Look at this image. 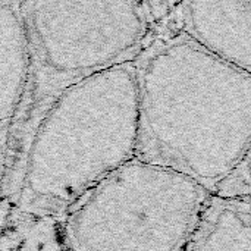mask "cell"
<instances>
[{
    "label": "cell",
    "instance_id": "1",
    "mask_svg": "<svg viewBox=\"0 0 251 251\" xmlns=\"http://www.w3.org/2000/svg\"><path fill=\"white\" fill-rule=\"evenodd\" d=\"M134 63L135 160L187 176L215 196L251 147V74L182 31L156 41Z\"/></svg>",
    "mask_w": 251,
    "mask_h": 251
},
{
    "label": "cell",
    "instance_id": "4",
    "mask_svg": "<svg viewBox=\"0 0 251 251\" xmlns=\"http://www.w3.org/2000/svg\"><path fill=\"white\" fill-rule=\"evenodd\" d=\"M32 62L69 84L141 53L140 0H24Z\"/></svg>",
    "mask_w": 251,
    "mask_h": 251
},
{
    "label": "cell",
    "instance_id": "6",
    "mask_svg": "<svg viewBox=\"0 0 251 251\" xmlns=\"http://www.w3.org/2000/svg\"><path fill=\"white\" fill-rule=\"evenodd\" d=\"M32 63L21 4L15 0H0V124L15 116Z\"/></svg>",
    "mask_w": 251,
    "mask_h": 251
},
{
    "label": "cell",
    "instance_id": "3",
    "mask_svg": "<svg viewBox=\"0 0 251 251\" xmlns=\"http://www.w3.org/2000/svg\"><path fill=\"white\" fill-rule=\"evenodd\" d=\"M209 197L187 176L132 160L78 200L74 251H179Z\"/></svg>",
    "mask_w": 251,
    "mask_h": 251
},
{
    "label": "cell",
    "instance_id": "8",
    "mask_svg": "<svg viewBox=\"0 0 251 251\" xmlns=\"http://www.w3.org/2000/svg\"><path fill=\"white\" fill-rule=\"evenodd\" d=\"M234 172L235 174H241L244 179L243 181H235V182H231V181L222 182L218 187L215 196L226 197V199H235L237 193H240V196L251 193V147L250 150L247 151L244 160L241 162V165Z\"/></svg>",
    "mask_w": 251,
    "mask_h": 251
},
{
    "label": "cell",
    "instance_id": "5",
    "mask_svg": "<svg viewBox=\"0 0 251 251\" xmlns=\"http://www.w3.org/2000/svg\"><path fill=\"white\" fill-rule=\"evenodd\" d=\"M182 32L251 74V0H182Z\"/></svg>",
    "mask_w": 251,
    "mask_h": 251
},
{
    "label": "cell",
    "instance_id": "2",
    "mask_svg": "<svg viewBox=\"0 0 251 251\" xmlns=\"http://www.w3.org/2000/svg\"><path fill=\"white\" fill-rule=\"evenodd\" d=\"M140 94L134 60L68 84L38 124L25 182L37 199L68 203L135 160Z\"/></svg>",
    "mask_w": 251,
    "mask_h": 251
},
{
    "label": "cell",
    "instance_id": "7",
    "mask_svg": "<svg viewBox=\"0 0 251 251\" xmlns=\"http://www.w3.org/2000/svg\"><path fill=\"white\" fill-rule=\"evenodd\" d=\"M188 244V251H251V203L210 196Z\"/></svg>",
    "mask_w": 251,
    "mask_h": 251
}]
</instances>
